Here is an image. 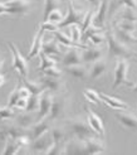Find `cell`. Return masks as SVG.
<instances>
[{
	"instance_id": "8d00e7d4",
	"label": "cell",
	"mask_w": 137,
	"mask_h": 155,
	"mask_svg": "<svg viewBox=\"0 0 137 155\" xmlns=\"http://www.w3.org/2000/svg\"><path fill=\"white\" fill-rule=\"evenodd\" d=\"M63 19H64V15L62 12H60V9H56V10L49 13V15L44 21H50V23H54V24H59Z\"/></svg>"
},
{
	"instance_id": "ab89813d",
	"label": "cell",
	"mask_w": 137,
	"mask_h": 155,
	"mask_svg": "<svg viewBox=\"0 0 137 155\" xmlns=\"http://www.w3.org/2000/svg\"><path fill=\"white\" fill-rule=\"evenodd\" d=\"M88 41L92 43L93 45H100V44H102V43L106 42V35L102 34V32H100V33H94V34H92V35L88 38Z\"/></svg>"
},
{
	"instance_id": "52a82bcc",
	"label": "cell",
	"mask_w": 137,
	"mask_h": 155,
	"mask_svg": "<svg viewBox=\"0 0 137 155\" xmlns=\"http://www.w3.org/2000/svg\"><path fill=\"white\" fill-rule=\"evenodd\" d=\"M53 97H54L53 94L47 90L39 95V108H38V112H37L38 114L37 115L38 121L48 117L50 108H52V104H53Z\"/></svg>"
},
{
	"instance_id": "f907efd6",
	"label": "cell",
	"mask_w": 137,
	"mask_h": 155,
	"mask_svg": "<svg viewBox=\"0 0 137 155\" xmlns=\"http://www.w3.org/2000/svg\"><path fill=\"white\" fill-rule=\"evenodd\" d=\"M3 66H4V59L0 57V73H2V71H3Z\"/></svg>"
},
{
	"instance_id": "7a4b0ae2",
	"label": "cell",
	"mask_w": 137,
	"mask_h": 155,
	"mask_svg": "<svg viewBox=\"0 0 137 155\" xmlns=\"http://www.w3.org/2000/svg\"><path fill=\"white\" fill-rule=\"evenodd\" d=\"M128 69H130V63H128L127 58H118L115 66V71H113V83L112 88L116 90L121 84H127V86H133V82L128 81Z\"/></svg>"
},
{
	"instance_id": "f6af8a7d",
	"label": "cell",
	"mask_w": 137,
	"mask_h": 155,
	"mask_svg": "<svg viewBox=\"0 0 137 155\" xmlns=\"http://www.w3.org/2000/svg\"><path fill=\"white\" fill-rule=\"evenodd\" d=\"M27 102H28V98L20 97L18 100V102H17V105H15L14 108H17V110H25V108H27Z\"/></svg>"
},
{
	"instance_id": "f1b7e54d",
	"label": "cell",
	"mask_w": 137,
	"mask_h": 155,
	"mask_svg": "<svg viewBox=\"0 0 137 155\" xmlns=\"http://www.w3.org/2000/svg\"><path fill=\"white\" fill-rule=\"evenodd\" d=\"M5 143V146H4V149L2 151V154H17L21 148L18 145L17 140L13 137H8L4 140Z\"/></svg>"
},
{
	"instance_id": "db71d44e",
	"label": "cell",
	"mask_w": 137,
	"mask_h": 155,
	"mask_svg": "<svg viewBox=\"0 0 137 155\" xmlns=\"http://www.w3.org/2000/svg\"><path fill=\"white\" fill-rule=\"evenodd\" d=\"M135 61H136V62H137V57H136V56H135Z\"/></svg>"
},
{
	"instance_id": "1f68e13d",
	"label": "cell",
	"mask_w": 137,
	"mask_h": 155,
	"mask_svg": "<svg viewBox=\"0 0 137 155\" xmlns=\"http://www.w3.org/2000/svg\"><path fill=\"white\" fill-rule=\"evenodd\" d=\"M56 9H60V0H44V9H43L44 20L47 19L50 12Z\"/></svg>"
},
{
	"instance_id": "8992f818",
	"label": "cell",
	"mask_w": 137,
	"mask_h": 155,
	"mask_svg": "<svg viewBox=\"0 0 137 155\" xmlns=\"http://www.w3.org/2000/svg\"><path fill=\"white\" fill-rule=\"evenodd\" d=\"M4 4L11 15H27L32 9V0H6Z\"/></svg>"
},
{
	"instance_id": "5bb4252c",
	"label": "cell",
	"mask_w": 137,
	"mask_h": 155,
	"mask_svg": "<svg viewBox=\"0 0 137 155\" xmlns=\"http://www.w3.org/2000/svg\"><path fill=\"white\" fill-rule=\"evenodd\" d=\"M52 144H53L52 135L44 134L40 137L32 140V143H30V148H32V150L34 153H43V154H45L47 149L49 148Z\"/></svg>"
},
{
	"instance_id": "60d3db41",
	"label": "cell",
	"mask_w": 137,
	"mask_h": 155,
	"mask_svg": "<svg viewBox=\"0 0 137 155\" xmlns=\"http://www.w3.org/2000/svg\"><path fill=\"white\" fill-rule=\"evenodd\" d=\"M93 12L92 10H89L87 14H86V17H84V20H83V23H82V29H81V32H82V34L86 32V30L92 25V20H93Z\"/></svg>"
},
{
	"instance_id": "d6986e66",
	"label": "cell",
	"mask_w": 137,
	"mask_h": 155,
	"mask_svg": "<svg viewBox=\"0 0 137 155\" xmlns=\"http://www.w3.org/2000/svg\"><path fill=\"white\" fill-rule=\"evenodd\" d=\"M37 121L38 120H37L35 112H29V111H27L24 114L15 115V117H14V122L17 124L18 126L25 129V130H28L32 125H34Z\"/></svg>"
},
{
	"instance_id": "f5cc1de1",
	"label": "cell",
	"mask_w": 137,
	"mask_h": 155,
	"mask_svg": "<svg viewBox=\"0 0 137 155\" xmlns=\"http://www.w3.org/2000/svg\"><path fill=\"white\" fill-rule=\"evenodd\" d=\"M133 43H135V44H137V37H135V38H133Z\"/></svg>"
},
{
	"instance_id": "603a6c76",
	"label": "cell",
	"mask_w": 137,
	"mask_h": 155,
	"mask_svg": "<svg viewBox=\"0 0 137 155\" xmlns=\"http://www.w3.org/2000/svg\"><path fill=\"white\" fill-rule=\"evenodd\" d=\"M101 96V100H102V102L106 104L107 106H110L111 108H113V110H127L128 106L126 102L123 101H121V100L116 98V97H112V96H108V95H106V94H100Z\"/></svg>"
},
{
	"instance_id": "836d02e7",
	"label": "cell",
	"mask_w": 137,
	"mask_h": 155,
	"mask_svg": "<svg viewBox=\"0 0 137 155\" xmlns=\"http://www.w3.org/2000/svg\"><path fill=\"white\" fill-rule=\"evenodd\" d=\"M50 135L53 139V143L57 145H62L65 139V131L62 127H53L50 131Z\"/></svg>"
},
{
	"instance_id": "9c48e42d",
	"label": "cell",
	"mask_w": 137,
	"mask_h": 155,
	"mask_svg": "<svg viewBox=\"0 0 137 155\" xmlns=\"http://www.w3.org/2000/svg\"><path fill=\"white\" fill-rule=\"evenodd\" d=\"M108 2L110 0H101L98 4V9L97 13L93 14V20H92V25L97 28H103L106 19L108 17Z\"/></svg>"
},
{
	"instance_id": "3957f363",
	"label": "cell",
	"mask_w": 137,
	"mask_h": 155,
	"mask_svg": "<svg viewBox=\"0 0 137 155\" xmlns=\"http://www.w3.org/2000/svg\"><path fill=\"white\" fill-rule=\"evenodd\" d=\"M86 17V12L79 10L77 8H74L73 5V0H68V13L64 17V19L58 24V28H67L69 25H74V24H82L83 20Z\"/></svg>"
},
{
	"instance_id": "816d5d0a",
	"label": "cell",
	"mask_w": 137,
	"mask_h": 155,
	"mask_svg": "<svg viewBox=\"0 0 137 155\" xmlns=\"http://www.w3.org/2000/svg\"><path fill=\"white\" fill-rule=\"evenodd\" d=\"M132 91H133V92H137V82L132 86Z\"/></svg>"
},
{
	"instance_id": "bcb514c9",
	"label": "cell",
	"mask_w": 137,
	"mask_h": 155,
	"mask_svg": "<svg viewBox=\"0 0 137 155\" xmlns=\"http://www.w3.org/2000/svg\"><path fill=\"white\" fill-rule=\"evenodd\" d=\"M18 90H19V95H20V97H23V98H29L30 96H32V94H30V91L23 84L21 87H18Z\"/></svg>"
},
{
	"instance_id": "c3c4849f",
	"label": "cell",
	"mask_w": 137,
	"mask_h": 155,
	"mask_svg": "<svg viewBox=\"0 0 137 155\" xmlns=\"http://www.w3.org/2000/svg\"><path fill=\"white\" fill-rule=\"evenodd\" d=\"M84 2H87V3H89V4H92V5H94V6H97L98 4H100L101 0H84Z\"/></svg>"
},
{
	"instance_id": "4dcf8cb0",
	"label": "cell",
	"mask_w": 137,
	"mask_h": 155,
	"mask_svg": "<svg viewBox=\"0 0 137 155\" xmlns=\"http://www.w3.org/2000/svg\"><path fill=\"white\" fill-rule=\"evenodd\" d=\"M83 96H84L87 101L89 104H92V105H101L102 104L100 94L96 92L94 90H92V88H86L84 91H83Z\"/></svg>"
},
{
	"instance_id": "e0dca14e",
	"label": "cell",
	"mask_w": 137,
	"mask_h": 155,
	"mask_svg": "<svg viewBox=\"0 0 137 155\" xmlns=\"http://www.w3.org/2000/svg\"><path fill=\"white\" fill-rule=\"evenodd\" d=\"M103 51L100 48H93V47H86L82 48V63H93V62L103 58Z\"/></svg>"
},
{
	"instance_id": "f35d334b",
	"label": "cell",
	"mask_w": 137,
	"mask_h": 155,
	"mask_svg": "<svg viewBox=\"0 0 137 155\" xmlns=\"http://www.w3.org/2000/svg\"><path fill=\"white\" fill-rule=\"evenodd\" d=\"M15 117V112L13 111V107H3L0 108V120H9Z\"/></svg>"
},
{
	"instance_id": "d590c367",
	"label": "cell",
	"mask_w": 137,
	"mask_h": 155,
	"mask_svg": "<svg viewBox=\"0 0 137 155\" xmlns=\"http://www.w3.org/2000/svg\"><path fill=\"white\" fill-rule=\"evenodd\" d=\"M38 108H39V96L32 95V96L28 98L25 111H29V112H37Z\"/></svg>"
},
{
	"instance_id": "277c9868",
	"label": "cell",
	"mask_w": 137,
	"mask_h": 155,
	"mask_svg": "<svg viewBox=\"0 0 137 155\" xmlns=\"http://www.w3.org/2000/svg\"><path fill=\"white\" fill-rule=\"evenodd\" d=\"M69 130L71 133L78 139V140H84V139L92 137L94 131L89 126V124L81 119H74L69 121Z\"/></svg>"
},
{
	"instance_id": "f546056e",
	"label": "cell",
	"mask_w": 137,
	"mask_h": 155,
	"mask_svg": "<svg viewBox=\"0 0 137 155\" xmlns=\"http://www.w3.org/2000/svg\"><path fill=\"white\" fill-rule=\"evenodd\" d=\"M119 20H131V21H137V10L132 9V8L125 6L118 14Z\"/></svg>"
},
{
	"instance_id": "44dd1931",
	"label": "cell",
	"mask_w": 137,
	"mask_h": 155,
	"mask_svg": "<svg viewBox=\"0 0 137 155\" xmlns=\"http://www.w3.org/2000/svg\"><path fill=\"white\" fill-rule=\"evenodd\" d=\"M121 6H128L137 10V0H110L108 2V17H112Z\"/></svg>"
},
{
	"instance_id": "4316f807",
	"label": "cell",
	"mask_w": 137,
	"mask_h": 155,
	"mask_svg": "<svg viewBox=\"0 0 137 155\" xmlns=\"http://www.w3.org/2000/svg\"><path fill=\"white\" fill-rule=\"evenodd\" d=\"M23 83H24V86L30 91V94L32 95H37V96H39L42 92L45 91V88L43 87V84L39 82H35V81H29L28 78H21Z\"/></svg>"
},
{
	"instance_id": "b9f144b4",
	"label": "cell",
	"mask_w": 137,
	"mask_h": 155,
	"mask_svg": "<svg viewBox=\"0 0 137 155\" xmlns=\"http://www.w3.org/2000/svg\"><path fill=\"white\" fill-rule=\"evenodd\" d=\"M19 98H20L19 90H18V87H15L11 91V94L9 95V98H8V106H9V107H15V105H17Z\"/></svg>"
},
{
	"instance_id": "681fc988",
	"label": "cell",
	"mask_w": 137,
	"mask_h": 155,
	"mask_svg": "<svg viewBox=\"0 0 137 155\" xmlns=\"http://www.w3.org/2000/svg\"><path fill=\"white\" fill-rule=\"evenodd\" d=\"M4 82H5V77H4L2 73H0V87H2L3 84H4Z\"/></svg>"
},
{
	"instance_id": "8fae6325",
	"label": "cell",
	"mask_w": 137,
	"mask_h": 155,
	"mask_svg": "<svg viewBox=\"0 0 137 155\" xmlns=\"http://www.w3.org/2000/svg\"><path fill=\"white\" fill-rule=\"evenodd\" d=\"M65 106H67V100L64 96H54L53 97L50 112L48 115L47 120H56L59 116H62L63 112L65 111Z\"/></svg>"
},
{
	"instance_id": "7bdbcfd3",
	"label": "cell",
	"mask_w": 137,
	"mask_h": 155,
	"mask_svg": "<svg viewBox=\"0 0 137 155\" xmlns=\"http://www.w3.org/2000/svg\"><path fill=\"white\" fill-rule=\"evenodd\" d=\"M39 28H42L44 32H50V33L56 32V30L59 29L58 28V24H54V23H50V21H43Z\"/></svg>"
},
{
	"instance_id": "30bf717a",
	"label": "cell",
	"mask_w": 137,
	"mask_h": 155,
	"mask_svg": "<svg viewBox=\"0 0 137 155\" xmlns=\"http://www.w3.org/2000/svg\"><path fill=\"white\" fill-rule=\"evenodd\" d=\"M116 119L123 127L132 131H137V117L133 114L127 112L126 110H117Z\"/></svg>"
},
{
	"instance_id": "11a10c76",
	"label": "cell",
	"mask_w": 137,
	"mask_h": 155,
	"mask_svg": "<svg viewBox=\"0 0 137 155\" xmlns=\"http://www.w3.org/2000/svg\"><path fill=\"white\" fill-rule=\"evenodd\" d=\"M0 108H2V107H0Z\"/></svg>"
},
{
	"instance_id": "2e32d148",
	"label": "cell",
	"mask_w": 137,
	"mask_h": 155,
	"mask_svg": "<svg viewBox=\"0 0 137 155\" xmlns=\"http://www.w3.org/2000/svg\"><path fill=\"white\" fill-rule=\"evenodd\" d=\"M48 131H49V124L47 119H43V120L37 121L34 125H32L28 129V135L32 140H34V139L40 137L44 134H48Z\"/></svg>"
},
{
	"instance_id": "cb8c5ba5",
	"label": "cell",
	"mask_w": 137,
	"mask_h": 155,
	"mask_svg": "<svg viewBox=\"0 0 137 155\" xmlns=\"http://www.w3.org/2000/svg\"><path fill=\"white\" fill-rule=\"evenodd\" d=\"M42 52L45 53V54H48V56H63V52L60 51L57 39L43 41Z\"/></svg>"
},
{
	"instance_id": "7c38bea8",
	"label": "cell",
	"mask_w": 137,
	"mask_h": 155,
	"mask_svg": "<svg viewBox=\"0 0 137 155\" xmlns=\"http://www.w3.org/2000/svg\"><path fill=\"white\" fill-rule=\"evenodd\" d=\"M62 63L65 67L81 64L82 63V51L78 49V47H71L62 56Z\"/></svg>"
},
{
	"instance_id": "484cf974",
	"label": "cell",
	"mask_w": 137,
	"mask_h": 155,
	"mask_svg": "<svg viewBox=\"0 0 137 155\" xmlns=\"http://www.w3.org/2000/svg\"><path fill=\"white\" fill-rule=\"evenodd\" d=\"M53 34H54V37H56V39L58 41V43L63 44V45H67V47H79V48H86V45H79V44H77L75 42H73V41H72V38H71L69 35L67 37V34H64L63 32H60L59 29L56 30V32H53Z\"/></svg>"
},
{
	"instance_id": "74e56055",
	"label": "cell",
	"mask_w": 137,
	"mask_h": 155,
	"mask_svg": "<svg viewBox=\"0 0 137 155\" xmlns=\"http://www.w3.org/2000/svg\"><path fill=\"white\" fill-rule=\"evenodd\" d=\"M43 73H44V76L53 77V78H60V77H62V71H60L59 68H57V66H53V67L44 69Z\"/></svg>"
},
{
	"instance_id": "9a60e30c",
	"label": "cell",
	"mask_w": 137,
	"mask_h": 155,
	"mask_svg": "<svg viewBox=\"0 0 137 155\" xmlns=\"http://www.w3.org/2000/svg\"><path fill=\"white\" fill-rule=\"evenodd\" d=\"M27 131L28 130L18 126L15 122L14 124H8V125H5L2 130H0V139H2V140H5V139H8V137L17 139L20 135L27 134Z\"/></svg>"
},
{
	"instance_id": "d6a6232c",
	"label": "cell",
	"mask_w": 137,
	"mask_h": 155,
	"mask_svg": "<svg viewBox=\"0 0 137 155\" xmlns=\"http://www.w3.org/2000/svg\"><path fill=\"white\" fill-rule=\"evenodd\" d=\"M39 56H40V64H39V71H40V72H43L44 69H47V68H49V67L57 66L56 59H53L50 56H48V54L40 52Z\"/></svg>"
},
{
	"instance_id": "ac0fdd59",
	"label": "cell",
	"mask_w": 137,
	"mask_h": 155,
	"mask_svg": "<svg viewBox=\"0 0 137 155\" xmlns=\"http://www.w3.org/2000/svg\"><path fill=\"white\" fill-rule=\"evenodd\" d=\"M107 69H108L107 62H106L103 58H101V59H98L92 63V67H91L89 71H88V77L91 80H98V78H101L102 76L106 74Z\"/></svg>"
},
{
	"instance_id": "ffe728a7",
	"label": "cell",
	"mask_w": 137,
	"mask_h": 155,
	"mask_svg": "<svg viewBox=\"0 0 137 155\" xmlns=\"http://www.w3.org/2000/svg\"><path fill=\"white\" fill-rule=\"evenodd\" d=\"M43 34H44V30L42 28L38 29V32L33 39L32 43V47L29 49V54H28V59H32L37 56H39L40 52H42V47H43Z\"/></svg>"
},
{
	"instance_id": "ee69618b",
	"label": "cell",
	"mask_w": 137,
	"mask_h": 155,
	"mask_svg": "<svg viewBox=\"0 0 137 155\" xmlns=\"http://www.w3.org/2000/svg\"><path fill=\"white\" fill-rule=\"evenodd\" d=\"M81 35H82V32H81V29L77 27V24L72 25V34H71L72 41H73V42H78L79 38H81Z\"/></svg>"
},
{
	"instance_id": "83f0119b",
	"label": "cell",
	"mask_w": 137,
	"mask_h": 155,
	"mask_svg": "<svg viewBox=\"0 0 137 155\" xmlns=\"http://www.w3.org/2000/svg\"><path fill=\"white\" fill-rule=\"evenodd\" d=\"M113 33H115V35L118 38V39L121 42H123L125 44H131L133 43V33H128L126 32V30H122L121 28H118L116 24L113 25Z\"/></svg>"
},
{
	"instance_id": "e575fe53",
	"label": "cell",
	"mask_w": 137,
	"mask_h": 155,
	"mask_svg": "<svg viewBox=\"0 0 137 155\" xmlns=\"http://www.w3.org/2000/svg\"><path fill=\"white\" fill-rule=\"evenodd\" d=\"M118 28L122 30H126L128 33H135L137 30V21H131V20H119L117 24Z\"/></svg>"
},
{
	"instance_id": "7dc6e473",
	"label": "cell",
	"mask_w": 137,
	"mask_h": 155,
	"mask_svg": "<svg viewBox=\"0 0 137 155\" xmlns=\"http://www.w3.org/2000/svg\"><path fill=\"white\" fill-rule=\"evenodd\" d=\"M5 14H8L6 6H5L4 2H0V15H5Z\"/></svg>"
},
{
	"instance_id": "7402d4cb",
	"label": "cell",
	"mask_w": 137,
	"mask_h": 155,
	"mask_svg": "<svg viewBox=\"0 0 137 155\" xmlns=\"http://www.w3.org/2000/svg\"><path fill=\"white\" fill-rule=\"evenodd\" d=\"M40 83L43 84V87L45 90L50 91L52 94H59L63 90V83L59 81V78H53V77L44 76L40 80Z\"/></svg>"
},
{
	"instance_id": "4fadbf2b",
	"label": "cell",
	"mask_w": 137,
	"mask_h": 155,
	"mask_svg": "<svg viewBox=\"0 0 137 155\" xmlns=\"http://www.w3.org/2000/svg\"><path fill=\"white\" fill-rule=\"evenodd\" d=\"M86 112H87V122L89 124V126L101 137H104V126L101 117L94 111L91 110L89 107H86Z\"/></svg>"
},
{
	"instance_id": "d4e9b609",
	"label": "cell",
	"mask_w": 137,
	"mask_h": 155,
	"mask_svg": "<svg viewBox=\"0 0 137 155\" xmlns=\"http://www.w3.org/2000/svg\"><path fill=\"white\" fill-rule=\"evenodd\" d=\"M65 69H67V73H69L72 77H74V78H78V80H84V78H87V76H88L87 68L83 66L82 63L81 64H74V66L65 67Z\"/></svg>"
},
{
	"instance_id": "6da1fadb",
	"label": "cell",
	"mask_w": 137,
	"mask_h": 155,
	"mask_svg": "<svg viewBox=\"0 0 137 155\" xmlns=\"http://www.w3.org/2000/svg\"><path fill=\"white\" fill-rule=\"evenodd\" d=\"M106 42L108 44V53L111 57L115 58H130L135 57V52L128 48V45L121 42L118 38L115 35L113 32H107L106 35Z\"/></svg>"
},
{
	"instance_id": "5b68a950",
	"label": "cell",
	"mask_w": 137,
	"mask_h": 155,
	"mask_svg": "<svg viewBox=\"0 0 137 155\" xmlns=\"http://www.w3.org/2000/svg\"><path fill=\"white\" fill-rule=\"evenodd\" d=\"M9 49L11 52V56H13V68L17 69V71L19 72L21 78H27V76H28L27 59L21 56V53L19 52L17 45H15L13 42H9Z\"/></svg>"
},
{
	"instance_id": "ba28073f",
	"label": "cell",
	"mask_w": 137,
	"mask_h": 155,
	"mask_svg": "<svg viewBox=\"0 0 137 155\" xmlns=\"http://www.w3.org/2000/svg\"><path fill=\"white\" fill-rule=\"evenodd\" d=\"M82 143H83V153L84 154H102L107 150L103 141L98 140L94 136L84 139V140H82Z\"/></svg>"
}]
</instances>
